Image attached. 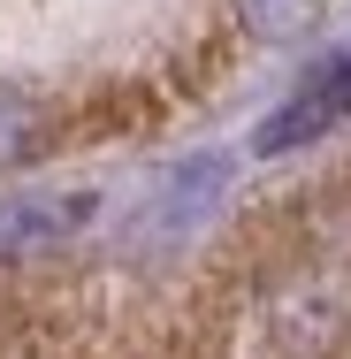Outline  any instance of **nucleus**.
<instances>
[{
  "mask_svg": "<svg viewBox=\"0 0 351 359\" xmlns=\"http://www.w3.org/2000/svg\"><path fill=\"white\" fill-rule=\"evenodd\" d=\"M336 123H351V54L313 62V69H305V84H298L275 115L252 130V153H290V145H313V138H329Z\"/></svg>",
  "mask_w": 351,
  "mask_h": 359,
  "instance_id": "f257e3e1",
  "label": "nucleus"
},
{
  "mask_svg": "<svg viewBox=\"0 0 351 359\" xmlns=\"http://www.w3.org/2000/svg\"><path fill=\"white\" fill-rule=\"evenodd\" d=\"M92 215V199H39V191H0V252H23V245H46Z\"/></svg>",
  "mask_w": 351,
  "mask_h": 359,
  "instance_id": "f03ea898",
  "label": "nucleus"
},
{
  "mask_svg": "<svg viewBox=\"0 0 351 359\" xmlns=\"http://www.w3.org/2000/svg\"><path fill=\"white\" fill-rule=\"evenodd\" d=\"M46 145H54V107L31 100V92H15V84H0V176H15L23 161H39Z\"/></svg>",
  "mask_w": 351,
  "mask_h": 359,
  "instance_id": "7ed1b4c3",
  "label": "nucleus"
},
{
  "mask_svg": "<svg viewBox=\"0 0 351 359\" xmlns=\"http://www.w3.org/2000/svg\"><path fill=\"white\" fill-rule=\"evenodd\" d=\"M221 184H229V161H191V168H176V176H168L160 215L176 222V229H191V222H199L214 199H221Z\"/></svg>",
  "mask_w": 351,
  "mask_h": 359,
  "instance_id": "20e7f679",
  "label": "nucleus"
},
{
  "mask_svg": "<svg viewBox=\"0 0 351 359\" xmlns=\"http://www.w3.org/2000/svg\"><path fill=\"white\" fill-rule=\"evenodd\" d=\"M321 8L329 0H237V15H245V31L252 39H305L313 23H321Z\"/></svg>",
  "mask_w": 351,
  "mask_h": 359,
  "instance_id": "39448f33",
  "label": "nucleus"
}]
</instances>
